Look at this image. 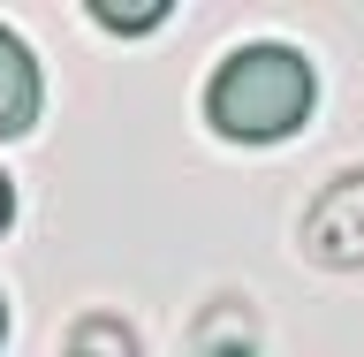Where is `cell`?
Wrapping results in <instances>:
<instances>
[{
	"label": "cell",
	"instance_id": "5",
	"mask_svg": "<svg viewBox=\"0 0 364 357\" xmlns=\"http://www.w3.org/2000/svg\"><path fill=\"white\" fill-rule=\"evenodd\" d=\"M61 357H136V335H129V319H114V312H84L61 335Z\"/></svg>",
	"mask_w": 364,
	"mask_h": 357
},
{
	"label": "cell",
	"instance_id": "3",
	"mask_svg": "<svg viewBox=\"0 0 364 357\" xmlns=\"http://www.w3.org/2000/svg\"><path fill=\"white\" fill-rule=\"evenodd\" d=\"M46 107V84H38V61H31V46L0 23V145L8 137H23L31 122H38Z\"/></svg>",
	"mask_w": 364,
	"mask_h": 357
},
{
	"label": "cell",
	"instance_id": "2",
	"mask_svg": "<svg viewBox=\"0 0 364 357\" xmlns=\"http://www.w3.org/2000/svg\"><path fill=\"white\" fill-rule=\"evenodd\" d=\"M304 259L334 274H364V167L334 175L304 213Z\"/></svg>",
	"mask_w": 364,
	"mask_h": 357
},
{
	"label": "cell",
	"instance_id": "4",
	"mask_svg": "<svg viewBox=\"0 0 364 357\" xmlns=\"http://www.w3.org/2000/svg\"><path fill=\"white\" fill-rule=\"evenodd\" d=\"M190 357H258V312L243 296H213L190 319Z\"/></svg>",
	"mask_w": 364,
	"mask_h": 357
},
{
	"label": "cell",
	"instance_id": "7",
	"mask_svg": "<svg viewBox=\"0 0 364 357\" xmlns=\"http://www.w3.org/2000/svg\"><path fill=\"white\" fill-rule=\"evenodd\" d=\"M8 221H16V182L0 175V228H8Z\"/></svg>",
	"mask_w": 364,
	"mask_h": 357
},
{
	"label": "cell",
	"instance_id": "1",
	"mask_svg": "<svg viewBox=\"0 0 364 357\" xmlns=\"http://www.w3.org/2000/svg\"><path fill=\"white\" fill-rule=\"evenodd\" d=\"M318 99V76L311 61L281 38H258V46H235L213 84H205V114L228 145H281L289 130H304V114Z\"/></svg>",
	"mask_w": 364,
	"mask_h": 357
},
{
	"label": "cell",
	"instance_id": "8",
	"mask_svg": "<svg viewBox=\"0 0 364 357\" xmlns=\"http://www.w3.org/2000/svg\"><path fill=\"white\" fill-rule=\"evenodd\" d=\"M0 342H8V304H0Z\"/></svg>",
	"mask_w": 364,
	"mask_h": 357
},
{
	"label": "cell",
	"instance_id": "6",
	"mask_svg": "<svg viewBox=\"0 0 364 357\" xmlns=\"http://www.w3.org/2000/svg\"><path fill=\"white\" fill-rule=\"evenodd\" d=\"M91 23L99 31H159L167 0H91Z\"/></svg>",
	"mask_w": 364,
	"mask_h": 357
}]
</instances>
